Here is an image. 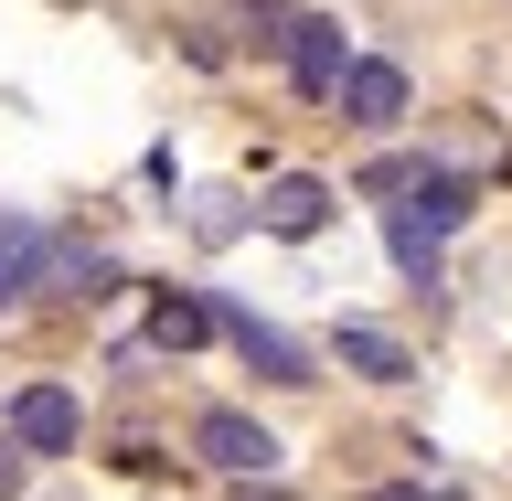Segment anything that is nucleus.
Listing matches in <instances>:
<instances>
[{"mask_svg": "<svg viewBox=\"0 0 512 501\" xmlns=\"http://www.w3.org/2000/svg\"><path fill=\"white\" fill-rule=\"evenodd\" d=\"M331 352H342L363 384H406V374H416V363H406V342H395L384 320H342V331H331Z\"/></svg>", "mask_w": 512, "mask_h": 501, "instance_id": "0eeeda50", "label": "nucleus"}, {"mask_svg": "<svg viewBox=\"0 0 512 501\" xmlns=\"http://www.w3.org/2000/svg\"><path fill=\"white\" fill-rule=\"evenodd\" d=\"M235 224H246V214H235V203H224V192H203V214H192V235H203V246H224V235H235Z\"/></svg>", "mask_w": 512, "mask_h": 501, "instance_id": "f8f14e48", "label": "nucleus"}, {"mask_svg": "<svg viewBox=\"0 0 512 501\" xmlns=\"http://www.w3.org/2000/svg\"><path fill=\"white\" fill-rule=\"evenodd\" d=\"M374 501H427V491H374Z\"/></svg>", "mask_w": 512, "mask_h": 501, "instance_id": "2eb2a0df", "label": "nucleus"}, {"mask_svg": "<svg viewBox=\"0 0 512 501\" xmlns=\"http://www.w3.org/2000/svg\"><path fill=\"white\" fill-rule=\"evenodd\" d=\"M214 331L235 342V363H246V374H267V384H320L310 342H288L278 320H256V310H214Z\"/></svg>", "mask_w": 512, "mask_h": 501, "instance_id": "f257e3e1", "label": "nucleus"}, {"mask_svg": "<svg viewBox=\"0 0 512 501\" xmlns=\"http://www.w3.org/2000/svg\"><path fill=\"white\" fill-rule=\"evenodd\" d=\"M22 459H32V448H22V438H0V501L22 491Z\"/></svg>", "mask_w": 512, "mask_h": 501, "instance_id": "ddd939ff", "label": "nucleus"}, {"mask_svg": "<svg viewBox=\"0 0 512 501\" xmlns=\"http://www.w3.org/2000/svg\"><path fill=\"white\" fill-rule=\"evenodd\" d=\"M214 342V299H192V288H160L150 310V352H203Z\"/></svg>", "mask_w": 512, "mask_h": 501, "instance_id": "1a4fd4ad", "label": "nucleus"}, {"mask_svg": "<svg viewBox=\"0 0 512 501\" xmlns=\"http://www.w3.org/2000/svg\"><path fill=\"white\" fill-rule=\"evenodd\" d=\"M342 64H352V43H342V22H331V11H299V22H288V75H299L310 96L342 86Z\"/></svg>", "mask_w": 512, "mask_h": 501, "instance_id": "39448f33", "label": "nucleus"}, {"mask_svg": "<svg viewBox=\"0 0 512 501\" xmlns=\"http://www.w3.org/2000/svg\"><path fill=\"white\" fill-rule=\"evenodd\" d=\"M331 107H342L352 128H395V118H406V75H395L384 54H352L342 86H331Z\"/></svg>", "mask_w": 512, "mask_h": 501, "instance_id": "7ed1b4c3", "label": "nucleus"}, {"mask_svg": "<svg viewBox=\"0 0 512 501\" xmlns=\"http://www.w3.org/2000/svg\"><path fill=\"white\" fill-rule=\"evenodd\" d=\"M416 224H427V235H459V224H470V182H459V171H416V203H406Z\"/></svg>", "mask_w": 512, "mask_h": 501, "instance_id": "9d476101", "label": "nucleus"}, {"mask_svg": "<svg viewBox=\"0 0 512 501\" xmlns=\"http://www.w3.org/2000/svg\"><path fill=\"white\" fill-rule=\"evenodd\" d=\"M235 501H288V491H278V480H246V491H235Z\"/></svg>", "mask_w": 512, "mask_h": 501, "instance_id": "4468645a", "label": "nucleus"}, {"mask_svg": "<svg viewBox=\"0 0 512 501\" xmlns=\"http://www.w3.org/2000/svg\"><path fill=\"white\" fill-rule=\"evenodd\" d=\"M11 438H22L32 459H64V448H75V395H64V384H22V395H11Z\"/></svg>", "mask_w": 512, "mask_h": 501, "instance_id": "423d86ee", "label": "nucleus"}, {"mask_svg": "<svg viewBox=\"0 0 512 501\" xmlns=\"http://www.w3.org/2000/svg\"><path fill=\"white\" fill-rule=\"evenodd\" d=\"M192 448H203L214 470H235V480H267V470H278V438H267L256 416H235V406H203V416H192Z\"/></svg>", "mask_w": 512, "mask_h": 501, "instance_id": "f03ea898", "label": "nucleus"}, {"mask_svg": "<svg viewBox=\"0 0 512 501\" xmlns=\"http://www.w3.org/2000/svg\"><path fill=\"white\" fill-rule=\"evenodd\" d=\"M43 267H54V235L22 214H0V299H32L43 288Z\"/></svg>", "mask_w": 512, "mask_h": 501, "instance_id": "6e6552de", "label": "nucleus"}, {"mask_svg": "<svg viewBox=\"0 0 512 501\" xmlns=\"http://www.w3.org/2000/svg\"><path fill=\"white\" fill-rule=\"evenodd\" d=\"M384 246H395V267H406L416 288H438V235H427L416 214H395V224H384Z\"/></svg>", "mask_w": 512, "mask_h": 501, "instance_id": "9b49d317", "label": "nucleus"}, {"mask_svg": "<svg viewBox=\"0 0 512 501\" xmlns=\"http://www.w3.org/2000/svg\"><path fill=\"white\" fill-rule=\"evenodd\" d=\"M331 203H342L331 182H310V171H278V182H267V203H256V224H267V235H288V246H310L320 224H331Z\"/></svg>", "mask_w": 512, "mask_h": 501, "instance_id": "20e7f679", "label": "nucleus"}]
</instances>
